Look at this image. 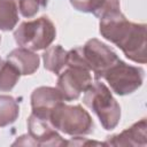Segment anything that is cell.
Instances as JSON below:
<instances>
[{"label":"cell","instance_id":"obj_21","mask_svg":"<svg viewBox=\"0 0 147 147\" xmlns=\"http://www.w3.org/2000/svg\"><path fill=\"white\" fill-rule=\"evenodd\" d=\"M0 63H1V59H0Z\"/></svg>","mask_w":147,"mask_h":147},{"label":"cell","instance_id":"obj_3","mask_svg":"<svg viewBox=\"0 0 147 147\" xmlns=\"http://www.w3.org/2000/svg\"><path fill=\"white\" fill-rule=\"evenodd\" d=\"M83 103L99 118L107 131L115 129L121 119V106L114 98L111 90L102 82H93L84 92Z\"/></svg>","mask_w":147,"mask_h":147},{"label":"cell","instance_id":"obj_1","mask_svg":"<svg viewBox=\"0 0 147 147\" xmlns=\"http://www.w3.org/2000/svg\"><path fill=\"white\" fill-rule=\"evenodd\" d=\"M101 36L117 46L136 63H146V24L129 21L122 11L110 14L99 22Z\"/></svg>","mask_w":147,"mask_h":147},{"label":"cell","instance_id":"obj_4","mask_svg":"<svg viewBox=\"0 0 147 147\" xmlns=\"http://www.w3.org/2000/svg\"><path fill=\"white\" fill-rule=\"evenodd\" d=\"M56 37V28L47 16L24 21L14 30V39L18 47L33 52L46 49Z\"/></svg>","mask_w":147,"mask_h":147},{"label":"cell","instance_id":"obj_6","mask_svg":"<svg viewBox=\"0 0 147 147\" xmlns=\"http://www.w3.org/2000/svg\"><path fill=\"white\" fill-rule=\"evenodd\" d=\"M145 70L138 65L127 64L118 59L102 76L111 92L118 95H127L136 92L144 83Z\"/></svg>","mask_w":147,"mask_h":147},{"label":"cell","instance_id":"obj_9","mask_svg":"<svg viewBox=\"0 0 147 147\" xmlns=\"http://www.w3.org/2000/svg\"><path fill=\"white\" fill-rule=\"evenodd\" d=\"M30 100L32 113L46 119H49L52 111L59 105L64 102L60 91L52 86H39L34 88L31 93Z\"/></svg>","mask_w":147,"mask_h":147},{"label":"cell","instance_id":"obj_16","mask_svg":"<svg viewBox=\"0 0 147 147\" xmlns=\"http://www.w3.org/2000/svg\"><path fill=\"white\" fill-rule=\"evenodd\" d=\"M20 77H21V74L13 64H10L7 60L3 62L1 61L0 63V91L2 92L10 91L16 85Z\"/></svg>","mask_w":147,"mask_h":147},{"label":"cell","instance_id":"obj_18","mask_svg":"<svg viewBox=\"0 0 147 147\" xmlns=\"http://www.w3.org/2000/svg\"><path fill=\"white\" fill-rule=\"evenodd\" d=\"M68 146H106L105 141H96V140H90L87 138H84V136L72 137L70 140H67Z\"/></svg>","mask_w":147,"mask_h":147},{"label":"cell","instance_id":"obj_8","mask_svg":"<svg viewBox=\"0 0 147 147\" xmlns=\"http://www.w3.org/2000/svg\"><path fill=\"white\" fill-rule=\"evenodd\" d=\"M28 134L33 139L36 146H67V140L61 137L49 119L33 113L28 117Z\"/></svg>","mask_w":147,"mask_h":147},{"label":"cell","instance_id":"obj_10","mask_svg":"<svg viewBox=\"0 0 147 147\" xmlns=\"http://www.w3.org/2000/svg\"><path fill=\"white\" fill-rule=\"evenodd\" d=\"M106 146H141L147 145V123L146 118H141L131 126L126 127L117 134L107 137Z\"/></svg>","mask_w":147,"mask_h":147},{"label":"cell","instance_id":"obj_15","mask_svg":"<svg viewBox=\"0 0 147 147\" xmlns=\"http://www.w3.org/2000/svg\"><path fill=\"white\" fill-rule=\"evenodd\" d=\"M18 23L16 0H0V30L10 31Z\"/></svg>","mask_w":147,"mask_h":147},{"label":"cell","instance_id":"obj_17","mask_svg":"<svg viewBox=\"0 0 147 147\" xmlns=\"http://www.w3.org/2000/svg\"><path fill=\"white\" fill-rule=\"evenodd\" d=\"M18 13L25 17H33L41 8H46L48 5V0H16Z\"/></svg>","mask_w":147,"mask_h":147},{"label":"cell","instance_id":"obj_20","mask_svg":"<svg viewBox=\"0 0 147 147\" xmlns=\"http://www.w3.org/2000/svg\"><path fill=\"white\" fill-rule=\"evenodd\" d=\"M0 42H1V36H0Z\"/></svg>","mask_w":147,"mask_h":147},{"label":"cell","instance_id":"obj_12","mask_svg":"<svg viewBox=\"0 0 147 147\" xmlns=\"http://www.w3.org/2000/svg\"><path fill=\"white\" fill-rule=\"evenodd\" d=\"M69 2L76 10L91 13L99 20L121 11L119 0H69Z\"/></svg>","mask_w":147,"mask_h":147},{"label":"cell","instance_id":"obj_2","mask_svg":"<svg viewBox=\"0 0 147 147\" xmlns=\"http://www.w3.org/2000/svg\"><path fill=\"white\" fill-rule=\"evenodd\" d=\"M118 55L105 42L96 38L88 39L83 46L68 51L67 64L80 65L88 69L98 80L118 60Z\"/></svg>","mask_w":147,"mask_h":147},{"label":"cell","instance_id":"obj_19","mask_svg":"<svg viewBox=\"0 0 147 147\" xmlns=\"http://www.w3.org/2000/svg\"><path fill=\"white\" fill-rule=\"evenodd\" d=\"M16 145H22V146H36L33 139L26 133V134H23L21 137H18L14 142H13V146H16Z\"/></svg>","mask_w":147,"mask_h":147},{"label":"cell","instance_id":"obj_7","mask_svg":"<svg viewBox=\"0 0 147 147\" xmlns=\"http://www.w3.org/2000/svg\"><path fill=\"white\" fill-rule=\"evenodd\" d=\"M93 83L92 72L80 65L67 64L57 75L56 88L64 101L77 100Z\"/></svg>","mask_w":147,"mask_h":147},{"label":"cell","instance_id":"obj_13","mask_svg":"<svg viewBox=\"0 0 147 147\" xmlns=\"http://www.w3.org/2000/svg\"><path fill=\"white\" fill-rule=\"evenodd\" d=\"M67 60L68 51H65L61 45L48 46L42 53L44 68L55 75H59L67 65Z\"/></svg>","mask_w":147,"mask_h":147},{"label":"cell","instance_id":"obj_5","mask_svg":"<svg viewBox=\"0 0 147 147\" xmlns=\"http://www.w3.org/2000/svg\"><path fill=\"white\" fill-rule=\"evenodd\" d=\"M49 122L57 131L71 137L91 134L94 129L91 115L80 105L62 102L49 115Z\"/></svg>","mask_w":147,"mask_h":147},{"label":"cell","instance_id":"obj_14","mask_svg":"<svg viewBox=\"0 0 147 147\" xmlns=\"http://www.w3.org/2000/svg\"><path fill=\"white\" fill-rule=\"evenodd\" d=\"M20 115L18 101L7 94L0 95V127L13 124Z\"/></svg>","mask_w":147,"mask_h":147},{"label":"cell","instance_id":"obj_11","mask_svg":"<svg viewBox=\"0 0 147 147\" xmlns=\"http://www.w3.org/2000/svg\"><path fill=\"white\" fill-rule=\"evenodd\" d=\"M6 60L18 70L21 76L34 74L40 63V57L36 52L23 47H17L9 52Z\"/></svg>","mask_w":147,"mask_h":147}]
</instances>
